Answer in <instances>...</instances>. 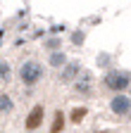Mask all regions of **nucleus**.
<instances>
[{
    "label": "nucleus",
    "instance_id": "f257e3e1",
    "mask_svg": "<svg viewBox=\"0 0 131 133\" xmlns=\"http://www.w3.org/2000/svg\"><path fill=\"white\" fill-rule=\"evenodd\" d=\"M43 76V69L38 62H24L22 69H19V78L22 83H26V86H34V83H38Z\"/></svg>",
    "mask_w": 131,
    "mask_h": 133
},
{
    "label": "nucleus",
    "instance_id": "f03ea898",
    "mask_svg": "<svg viewBox=\"0 0 131 133\" xmlns=\"http://www.w3.org/2000/svg\"><path fill=\"white\" fill-rule=\"evenodd\" d=\"M105 86L110 88V90H124L126 86H129V74H124V71H110L107 76H105Z\"/></svg>",
    "mask_w": 131,
    "mask_h": 133
},
{
    "label": "nucleus",
    "instance_id": "7ed1b4c3",
    "mask_svg": "<svg viewBox=\"0 0 131 133\" xmlns=\"http://www.w3.org/2000/svg\"><path fill=\"white\" fill-rule=\"evenodd\" d=\"M110 107H112V112L114 114H129L131 112V100L126 97V95H117V97H112V102H110Z\"/></svg>",
    "mask_w": 131,
    "mask_h": 133
},
{
    "label": "nucleus",
    "instance_id": "20e7f679",
    "mask_svg": "<svg viewBox=\"0 0 131 133\" xmlns=\"http://www.w3.org/2000/svg\"><path fill=\"white\" fill-rule=\"evenodd\" d=\"M41 121H43V107L36 105L34 109H31V114L26 116V128H29V131H34V128L41 126Z\"/></svg>",
    "mask_w": 131,
    "mask_h": 133
},
{
    "label": "nucleus",
    "instance_id": "39448f33",
    "mask_svg": "<svg viewBox=\"0 0 131 133\" xmlns=\"http://www.w3.org/2000/svg\"><path fill=\"white\" fill-rule=\"evenodd\" d=\"M91 81H93L91 74H81L79 81H76V90H79V93H88V90H91Z\"/></svg>",
    "mask_w": 131,
    "mask_h": 133
},
{
    "label": "nucleus",
    "instance_id": "423d86ee",
    "mask_svg": "<svg viewBox=\"0 0 131 133\" xmlns=\"http://www.w3.org/2000/svg\"><path fill=\"white\" fill-rule=\"evenodd\" d=\"M79 74V64H67V69L62 71V81H72Z\"/></svg>",
    "mask_w": 131,
    "mask_h": 133
},
{
    "label": "nucleus",
    "instance_id": "0eeeda50",
    "mask_svg": "<svg viewBox=\"0 0 131 133\" xmlns=\"http://www.w3.org/2000/svg\"><path fill=\"white\" fill-rule=\"evenodd\" d=\"M10 76H12L10 64H7V62H0V86H3V83H7V81H10Z\"/></svg>",
    "mask_w": 131,
    "mask_h": 133
},
{
    "label": "nucleus",
    "instance_id": "6e6552de",
    "mask_svg": "<svg viewBox=\"0 0 131 133\" xmlns=\"http://www.w3.org/2000/svg\"><path fill=\"white\" fill-rule=\"evenodd\" d=\"M62 124H64V119H62V112H57V114H55V124H53L50 133H60V131H62Z\"/></svg>",
    "mask_w": 131,
    "mask_h": 133
},
{
    "label": "nucleus",
    "instance_id": "1a4fd4ad",
    "mask_svg": "<svg viewBox=\"0 0 131 133\" xmlns=\"http://www.w3.org/2000/svg\"><path fill=\"white\" fill-rule=\"evenodd\" d=\"M12 109V100L7 95H0V112H10Z\"/></svg>",
    "mask_w": 131,
    "mask_h": 133
},
{
    "label": "nucleus",
    "instance_id": "9d476101",
    "mask_svg": "<svg viewBox=\"0 0 131 133\" xmlns=\"http://www.w3.org/2000/svg\"><path fill=\"white\" fill-rule=\"evenodd\" d=\"M84 116H86V109H84V107H76V109L72 112V121H81Z\"/></svg>",
    "mask_w": 131,
    "mask_h": 133
},
{
    "label": "nucleus",
    "instance_id": "9b49d317",
    "mask_svg": "<svg viewBox=\"0 0 131 133\" xmlns=\"http://www.w3.org/2000/svg\"><path fill=\"white\" fill-rule=\"evenodd\" d=\"M50 64H53V66L64 64V55H60V52H57V55H53V57H50Z\"/></svg>",
    "mask_w": 131,
    "mask_h": 133
},
{
    "label": "nucleus",
    "instance_id": "f8f14e48",
    "mask_svg": "<svg viewBox=\"0 0 131 133\" xmlns=\"http://www.w3.org/2000/svg\"><path fill=\"white\" fill-rule=\"evenodd\" d=\"M129 116H131V112H129Z\"/></svg>",
    "mask_w": 131,
    "mask_h": 133
}]
</instances>
